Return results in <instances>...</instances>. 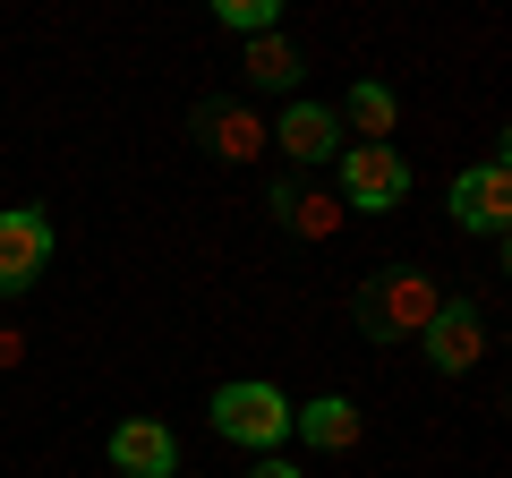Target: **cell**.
<instances>
[{
  "mask_svg": "<svg viewBox=\"0 0 512 478\" xmlns=\"http://www.w3.org/2000/svg\"><path fill=\"white\" fill-rule=\"evenodd\" d=\"M436 308H444V282L427 274V265H384V274H367L359 299H350V316H359L367 342H410V333H427Z\"/></svg>",
  "mask_w": 512,
  "mask_h": 478,
  "instance_id": "6da1fadb",
  "label": "cell"
},
{
  "mask_svg": "<svg viewBox=\"0 0 512 478\" xmlns=\"http://www.w3.org/2000/svg\"><path fill=\"white\" fill-rule=\"evenodd\" d=\"M205 419H214L222 444H239V453H274L282 436H291V393L265 385V376H239V385H214V402H205Z\"/></svg>",
  "mask_w": 512,
  "mask_h": 478,
  "instance_id": "7a4b0ae2",
  "label": "cell"
},
{
  "mask_svg": "<svg viewBox=\"0 0 512 478\" xmlns=\"http://www.w3.org/2000/svg\"><path fill=\"white\" fill-rule=\"evenodd\" d=\"M444 214H453V231L495 239V248H504V231H512V163H504V146H495L487 163L453 171V188H444Z\"/></svg>",
  "mask_w": 512,
  "mask_h": 478,
  "instance_id": "3957f363",
  "label": "cell"
},
{
  "mask_svg": "<svg viewBox=\"0 0 512 478\" xmlns=\"http://www.w3.org/2000/svg\"><path fill=\"white\" fill-rule=\"evenodd\" d=\"M333 163H342V180H333L342 214H393V205L410 197V163L393 146H342Z\"/></svg>",
  "mask_w": 512,
  "mask_h": 478,
  "instance_id": "277c9868",
  "label": "cell"
},
{
  "mask_svg": "<svg viewBox=\"0 0 512 478\" xmlns=\"http://www.w3.org/2000/svg\"><path fill=\"white\" fill-rule=\"evenodd\" d=\"M52 274V214L43 205H0V299L35 291Z\"/></svg>",
  "mask_w": 512,
  "mask_h": 478,
  "instance_id": "5b68a950",
  "label": "cell"
},
{
  "mask_svg": "<svg viewBox=\"0 0 512 478\" xmlns=\"http://www.w3.org/2000/svg\"><path fill=\"white\" fill-rule=\"evenodd\" d=\"M188 137H205V154H222V163H256V154H265V120H256L239 94H197Z\"/></svg>",
  "mask_w": 512,
  "mask_h": 478,
  "instance_id": "8992f818",
  "label": "cell"
},
{
  "mask_svg": "<svg viewBox=\"0 0 512 478\" xmlns=\"http://www.w3.org/2000/svg\"><path fill=\"white\" fill-rule=\"evenodd\" d=\"M487 359V316H478V299H444L436 316H427V368L436 376H461Z\"/></svg>",
  "mask_w": 512,
  "mask_h": 478,
  "instance_id": "52a82bcc",
  "label": "cell"
},
{
  "mask_svg": "<svg viewBox=\"0 0 512 478\" xmlns=\"http://www.w3.org/2000/svg\"><path fill=\"white\" fill-rule=\"evenodd\" d=\"M265 146H282L299 171H325L333 154H342V120H333L325 103H308V94H291V111L265 129Z\"/></svg>",
  "mask_w": 512,
  "mask_h": 478,
  "instance_id": "ba28073f",
  "label": "cell"
},
{
  "mask_svg": "<svg viewBox=\"0 0 512 478\" xmlns=\"http://www.w3.org/2000/svg\"><path fill=\"white\" fill-rule=\"evenodd\" d=\"M103 453H111L120 478H180V436H171L163 419H120L103 436Z\"/></svg>",
  "mask_w": 512,
  "mask_h": 478,
  "instance_id": "9c48e42d",
  "label": "cell"
},
{
  "mask_svg": "<svg viewBox=\"0 0 512 478\" xmlns=\"http://www.w3.org/2000/svg\"><path fill=\"white\" fill-rule=\"evenodd\" d=\"M265 214H274L282 231H299V239H333L342 231V197L316 188V180H299V171H282V180L265 188Z\"/></svg>",
  "mask_w": 512,
  "mask_h": 478,
  "instance_id": "30bf717a",
  "label": "cell"
},
{
  "mask_svg": "<svg viewBox=\"0 0 512 478\" xmlns=\"http://www.w3.org/2000/svg\"><path fill=\"white\" fill-rule=\"evenodd\" d=\"M291 436L316 444V453H359L367 419H359V402H350V393H316V402H291Z\"/></svg>",
  "mask_w": 512,
  "mask_h": 478,
  "instance_id": "8fae6325",
  "label": "cell"
},
{
  "mask_svg": "<svg viewBox=\"0 0 512 478\" xmlns=\"http://www.w3.org/2000/svg\"><path fill=\"white\" fill-rule=\"evenodd\" d=\"M342 146H393V120H402V103H393V86H376V77H359V86L342 94Z\"/></svg>",
  "mask_w": 512,
  "mask_h": 478,
  "instance_id": "7c38bea8",
  "label": "cell"
},
{
  "mask_svg": "<svg viewBox=\"0 0 512 478\" xmlns=\"http://www.w3.org/2000/svg\"><path fill=\"white\" fill-rule=\"evenodd\" d=\"M239 69H248V86H256V94H299V69H308V52H299V43L274 26V35H256V43H248V60H239Z\"/></svg>",
  "mask_w": 512,
  "mask_h": 478,
  "instance_id": "4fadbf2b",
  "label": "cell"
},
{
  "mask_svg": "<svg viewBox=\"0 0 512 478\" xmlns=\"http://www.w3.org/2000/svg\"><path fill=\"white\" fill-rule=\"evenodd\" d=\"M214 18L222 26H231V35H274V26H282V0H214Z\"/></svg>",
  "mask_w": 512,
  "mask_h": 478,
  "instance_id": "5bb4252c",
  "label": "cell"
},
{
  "mask_svg": "<svg viewBox=\"0 0 512 478\" xmlns=\"http://www.w3.org/2000/svg\"><path fill=\"white\" fill-rule=\"evenodd\" d=\"M248 478H299V461H282V453H256V461H248Z\"/></svg>",
  "mask_w": 512,
  "mask_h": 478,
  "instance_id": "9a60e30c",
  "label": "cell"
},
{
  "mask_svg": "<svg viewBox=\"0 0 512 478\" xmlns=\"http://www.w3.org/2000/svg\"><path fill=\"white\" fill-rule=\"evenodd\" d=\"M0 368H26V333L18 325H0Z\"/></svg>",
  "mask_w": 512,
  "mask_h": 478,
  "instance_id": "2e32d148",
  "label": "cell"
},
{
  "mask_svg": "<svg viewBox=\"0 0 512 478\" xmlns=\"http://www.w3.org/2000/svg\"><path fill=\"white\" fill-rule=\"evenodd\" d=\"M180 478H197V470H180Z\"/></svg>",
  "mask_w": 512,
  "mask_h": 478,
  "instance_id": "e0dca14e",
  "label": "cell"
}]
</instances>
